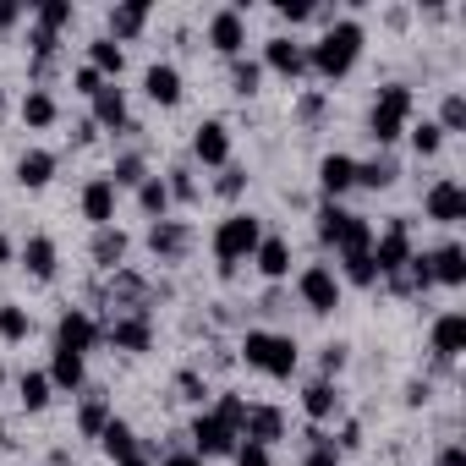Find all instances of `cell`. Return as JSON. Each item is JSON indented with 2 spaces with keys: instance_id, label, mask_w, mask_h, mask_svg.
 Segmentation results:
<instances>
[{
  "instance_id": "obj_1",
  "label": "cell",
  "mask_w": 466,
  "mask_h": 466,
  "mask_svg": "<svg viewBox=\"0 0 466 466\" xmlns=\"http://www.w3.org/2000/svg\"><path fill=\"white\" fill-rule=\"evenodd\" d=\"M357 50H362V28H357V23H335V28L319 39L313 66H319L324 77H346V72H351V61H357Z\"/></svg>"
},
{
  "instance_id": "obj_2",
  "label": "cell",
  "mask_w": 466,
  "mask_h": 466,
  "mask_svg": "<svg viewBox=\"0 0 466 466\" xmlns=\"http://www.w3.org/2000/svg\"><path fill=\"white\" fill-rule=\"evenodd\" d=\"M258 242H264V230H258L253 214H230V219L214 230V253H219L225 269H230V264H242L248 253H258Z\"/></svg>"
},
{
  "instance_id": "obj_3",
  "label": "cell",
  "mask_w": 466,
  "mask_h": 466,
  "mask_svg": "<svg viewBox=\"0 0 466 466\" xmlns=\"http://www.w3.org/2000/svg\"><path fill=\"white\" fill-rule=\"evenodd\" d=\"M242 351H248L253 368H264V373H275V379H291V373H297V340H291V335H264V329H253Z\"/></svg>"
},
{
  "instance_id": "obj_4",
  "label": "cell",
  "mask_w": 466,
  "mask_h": 466,
  "mask_svg": "<svg viewBox=\"0 0 466 466\" xmlns=\"http://www.w3.org/2000/svg\"><path fill=\"white\" fill-rule=\"evenodd\" d=\"M406 116H411V88H384L379 94V105H373V116H368V127H373V137L379 143H395L400 132H406Z\"/></svg>"
},
{
  "instance_id": "obj_5",
  "label": "cell",
  "mask_w": 466,
  "mask_h": 466,
  "mask_svg": "<svg viewBox=\"0 0 466 466\" xmlns=\"http://www.w3.org/2000/svg\"><path fill=\"white\" fill-rule=\"evenodd\" d=\"M368 258H373L379 275H400V269L411 264V230H406V219H395V225L384 230L379 248H368Z\"/></svg>"
},
{
  "instance_id": "obj_6",
  "label": "cell",
  "mask_w": 466,
  "mask_h": 466,
  "mask_svg": "<svg viewBox=\"0 0 466 466\" xmlns=\"http://www.w3.org/2000/svg\"><path fill=\"white\" fill-rule=\"evenodd\" d=\"M302 302H308L313 313H335V308H340V280H335L324 264H313V269L302 275Z\"/></svg>"
},
{
  "instance_id": "obj_7",
  "label": "cell",
  "mask_w": 466,
  "mask_h": 466,
  "mask_svg": "<svg viewBox=\"0 0 466 466\" xmlns=\"http://www.w3.org/2000/svg\"><path fill=\"white\" fill-rule=\"evenodd\" d=\"M192 444H198V455H237V428H225V422L208 411V417L192 422Z\"/></svg>"
},
{
  "instance_id": "obj_8",
  "label": "cell",
  "mask_w": 466,
  "mask_h": 466,
  "mask_svg": "<svg viewBox=\"0 0 466 466\" xmlns=\"http://www.w3.org/2000/svg\"><path fill=\"white\" fill-rule=\"evenodd\" d=\"M94 340H99V324H94L88 313H66V319L56 324V351H72V357H83Z\"/></svg>"
},
{
  "instance_id": "obj_9",
  "label": "cell",
  "mask_w": 466,
  "mask_h": 466,
  "mask_svg": "<svg viewBox=\"0 0 466 466\" xmlns=\"http://www.w3.org/2000/svg\"><path fill=\"white\" fill-rule=\"evenodd\" d=\"M105 335H110V346H121V351H148V340H154L148 313H116Z\"/></svg>"
},
{
  "instance_id": "obj_10",
  "label": "cell",
  "mask_w": 466,
  "mask_h": 466,
  "mask_svg": "<svg viewBox=\"0 0 466 466\" xmlns=\"http://www.w3.org/2000/svg\"><path fill=\"white\" fill-rule=\"evenodd\" d=\"M428 219H439V225H455V219H466V192H461L455 181H439V187H428Z\"/></svg>"
},
{
  "instance_id": "obj_11",
  "label": "cell",
  "mask_w": 466,
  "mask_h": 466,
  "mask_svg": "<svg viewBox=\"0 0 466 466\" xmlns=\"http://www.w3.org/2000/svg\"><path fill=\"white\" fill-rule=\"evenodd\" d=\"M192 148H198L203 165H225V159H230V132H225V121H203L198 137H192Z\"/></svg>"
},
{
  "instance_id": "obj_12",
  "label": "cell",
  "mask_w": 466,
  "mask_h": 466,
  "mask_svg": "<svg viewBox=\"0 0 466 466\" xmlns=\"http://www.w3.org/2000/svg\"><path fill=\"white\" fill-rule=\"evenodd\" d=\"M242 433H248V444H264V450H269V444L286 433V422H280V411H275V406H248Z\"/></svg>"
},
{
  "instance_id": "obj_13",
  "label": "cell",
  "mask_w": 466,
  "mask_h": 466,
  "mask_svg": "<svg viewBox=\"0 0 466 466\" xmlns=\"http://www.w3.org/2000/svg\"><path fill=\"white\" fill-rule=\"evenodd\" d=\"M83 214L105 230L110 219H116V187H110V176H99V181H88V192H83Z\"/></svg>"
},
{
  "instance_id": "obj_14",
  "label": "cell",
  "mask_w": 466,
  "mask_h": 466,
  "mask_svg": "<svg viewBox=\"0 0 466 466\" xmlns=\"http://www.w3.org/2000/svg\"><path fill=\"white\" fill-rule=\"evenodd\" d=\"M208 39H214V50H225V56H237V50L248 45V28H242V12H219V17L208 23Z\"/></svg>"
},
{
  "instance_id": "obj_15",
  "label": "cell",
  "mask_w": 466,
  "mask_h": 466,
  "mask_svg": "<svg viewBox=\"0 0 466 466\" xmlns=\"http://www.w3.org/2000/svg\"><path fill=\"white\" fill-rule=\"evenodd\" d=\"M187 225H176V219H159L154 230H148V248H154V258H181L187 253Z\"/></svg>"
},
{
  "instance_id": "obj_16",
  "label": "cell",
  "mask_w": 466,
  "mask_h": 466,
  "mask_svg": "<svg viewBox=\"0 0 466 466\" xmlns=\"http://www.w3.org/2000/svg\"><path fill=\"white\" fill-rule=\"evenodd\" d=\"M433 351H439V357H461V351H466V319H461V313H444V319L433 324Z\"/></svg>"
},
{
  "instance_id": "obj_17",
  "label": "cell",
  "mask_w": 466,
  "mask_h": 466,
  "mask_svg": "<svg viewBox=\"0 0 466 466\" xmlns=\"http://www.w3.org/2000/svg\"><path fill=\"white\" fill-rule=\"evenodd\" d=\"M143 88H148L154 105H176V99H181V72H176V66H148Z\"/></svg>"
},
{
  "instance_id": "obj_18",
  "label": "cell",
  "mask_w": 466,
  "mask_h": 466,
  "mask_svg": "<svg viewBox=\"0 0 466 466\" xmlns=\"http://www.w3.org/2000/svg\"><path fill=\"white\" fill-rule=\"evenodd\" d=\"M319 181H324V192H329V198H335V192H346V187H357V159L329 154V159L319 165Z\"/></svg>"
},
{
  "instance_id": "obj_19",
  "label": "cell",
  "mask_w": 466,
  "mask_h": 466,
  "mask_svg": "<svg viewBox=\"0 0 466 466\" xmlns=\"http://www.w3.org/2000/svg\"><path fill=\"white\" fill-rule=\"evenodd\" d=\"M94 127H127V94L121 88H99L94 94Z\"/></svg>"
},
{
  "instance_id": "obj_20",
  "label": "cell",
  "mask_w": 466,
  "mask_h": 466,
  "mask_svg": "<svg viewBox=\"0 0 466 466\" xmlns=\"http://www.w3.org/2000/svg\"><path fill=\"white\" fill-rule=\"evenodd\" d=\"M428 269H433L439 286H461V280H466V253H461V248H439V253L428 258Z\"/></svg>"
},
{
  "instance_id": "obj_21",
  "label": "cell",
  "mask_w": 466,
  "mask_h": 466,
  "mask_svg": "<svg viewBox=\"0 0 466 466\" xmlns=\"http://www.w3.org/2000/svg\"><path fill=\"white\" fill-rule=\"evenodd\" d=\"M253 258H258V269H264V275H269V280H280V275H286V269H291V248H286V242H280V237H264V242H258V253H253Z\"/></svg>"
},
{
  "instance_id": "obj_22",
  "label": "cell",
  "mask_w": 466,
  "mask_h": 466,
  "mask_svg": "<svg viewBox=\"0 0 466 466\" xmlns=\"http://www.w3.org/2000/svg\"><path fill=\"white\" fill-rule=\"evenodd\" d=\"M264 61L275 66V72H286V77H297L302 66H308V56L291 45V39H269V50H264Z\"/></svg>"
},
{
  "instance_id": "obj_23",
  "label": "cell",
  "mask_w": 466,
  "mask_h": 466,
  "mask_svg": "<svg viewBox=\"0 0 466 466\" xmlns=\"http://www.w3.org/2000/svg\"><path fill=\"white\" fill-rule=\"evenodd\" d=\"M99 444H105V455H110V461H132V455H137V439H132V428H127V422H105Z\"/></svg>"
},
{
  "instance_id": "obj_24",
  "label": "cell",
  "mask_w": 466,
  "mask_h": 466,
  "mask_svg": "<svg viewBox=\"0 0 466 466\" xmlns=\"http://www.w3.org/2000/svg\"><path fill=\"white\" fill-rule=\"evenodd\" d=\"M127 258V237H121V230L116 225H105L99 230V237H94V264H105V269H116Z\"/></svg>"
},
{
  "instance_id": "obj_25",
  "label": "cell",
  "mask_w": 466,
  "mask_h": 466,
  "mask_svg": "<svg viewBox=\"0 0 466 466\" xmlns=\"http://www.w3.org/2000/svg\"><path fill=\"white\" fill-rule=\"evenodd\" d=\"M50 176H56V159H50V154H39V148H34V154H23V159H17V181H23V187H45Z\"/></svg>"
},
{
  "instance_id": "obj_26",
  "label": "cell",
  "mask_w": 466,
  "mask_h": 466,
  "mask_svg": "<svg viewBox=\"0 0 466 466\" xmlns=\"http://www.w3.org/2000/svg\"><path fill=\"white\" fill-rule=\"evenodd\" d=\"M23 258H28V275H39V280L56 275V242H50V237H34V242L23 248Z\"/></svg>"
},
{
  "instance_id": "obj_27",
  "label": "cell",
  "mask_w": 466,
  "mask_h": 466,
  "mask_svg": "<svg viewBox=\"0 0 466 466\" xmlns=\"http://www.w3.org/2000/svg\"><path fill=\"white\" fill-rule=\"evenodd\" d=\"M110 308H127V313H143V280L137 275H116V286H110Z\"/></svg>"
},
{
  "instance_id": "obj_28",
  "label": "cell",
  "mask_w": 466,
  "mask_h": 466,
  "mask_svg": "<svg viewBox=\"0 0 466 466\" xmlns=\"http://www.w3.org/2000/svg\"><path fill=\"white\" fill-rule=\"evenodd\" d=\"M143 23H148V6H143V0H127V6H116V12H110V28H116V39H132Z\"/></svg>"
},
{
  "instance_id": "obj_29",
  "label": "cell",
  "mask_w": 466,
  "mask_h": 466,
  "mask_svg": "<svg viewBox=\"0 0 466 466\" xmlns=\"http://www.w3.org/2000/svg\"><path fill=\"white\" fill-rule=\"evenodd\" d=\"M335 248H340V253H368V248H373V225H368L362 214H351V219H346V230H340V242H335Z\"/></svg>"
},
{
  "instance_id": "obj_30",
  "label": "cell",
  "mask_w": 466,
  "mask_h": 466,
  "mask_svg": "<svg viewBox=\"0 0 466 466\" xmlns=\"http://www.w3.org/2000/svg\"><path fill=\"white\" fill-rule=\"evenodd\" d=\"M50 384H61V390H77V384H83V357H72V351H56Z\"/></svg>"
},
{
  "instance_id": "obj_31",
  "label": "cell",
  "mask_w": 466,
  "mask_h": 466,
  "mask_svg": "<svg viewBox=\"0 0 466 466\" xmlns=\"http://www.w3.org/2000/svg\"><path fill=\"white\" fill-rule=\"evenodd\" d=\"M23 121H28V127H50V121H56V99L34 88V94L23 99Z\"/></svg>"
},
{
  "instance_id": "obj_32",
  "label": "cell",
  "mask_w": 466,
  "mask_h": 466,
  "mask_svg": "<svg viewBox=\"0 0 466 466\" xmlns=\"http://www.w3.org/2000/svg\"><path fill=\"white\" fill-rule=\"evenodd\" d=\"M23 406L45 411L50 406V373H23Z\"/></svg>"
},
{
  "instance_id": "obj_33",
  "label": "cell",
  "mask_w": 466,
  "mask_h": 466,
  "mask_svg": "<svg viewBox=\"0 0 466 466\" xmlns=\"http://www.w3.org/2000/svg\"><path fill=\"white\" fill-rule=\"evenodd\" d=\"M302 406H308L313 422H324V417L335 411V390H329V384H308V390H302Z\"/></svg>"
},
{
  "instance_id": "obj_34",
  "label": "cell",
  "mask_w": 466,
  "mask_h": 466,
  "mask_svg": "<svg viewBox=\"0 0 466 466\" xmlns=\"http://www.w3.org/2000/svg\"><path fill=\"white\" fill-rule=\"evenodd\" d=\"M395 176H400V170H395V159H373V165H357V181H362V187H373V192H379V187H390Z\"/></svg>"
},
{
  "instance_id": "obj_35",
  "label": "cell",
  "mask_w": 466,
  "mask_h": 466,
  "mask_svg": "<svg viewBox=\"0 0 466 466\" xmlns=\"http://www.w3.org/2000/svg\"><path fill=\"white\" fill-rule=\"evenodd\" d=\"M72 23V0H45V6H39V28L45 34H61Z\"/></svg>"
},
{
  "instance_id": "obj_36",
  "label": "cell",
  "mask_w": 466,
  "mask_h": 466,
  "mask_svg": "<svg viewBox=\"0 0 466 466\" xmlns=\"http://www.w3.org/2000/svg\"><path fill=\"white\" fill-rule=\"evenodd\" d=\"M88 56H94V72H99V77H105V72H121V61H127L116 39H99V45H94Z\"/></svg>"
},
{
  "instance_id": "obj_37",
  "label": "cell",
  "mask_w": 466,
  "mask_h": 466,
  "mask_svg": "<svg viewBox=\"0 0 466 466\" xmlns=\"http://www.w3.org/2000/svg\"><path fill=\"white\" fill-rule=\"evenodd\" d=\"M143 181H148V170H143V159H137V154L116 159V176H110V187H143Z\"/></svg>"
},
{
  "instance_id": "obj_38",
  "label": "cell",
  "mask_w": 466,
  "mask_h": 466,
  "mask_svg": "<svg viewBox=\"0 0 466 466\" xmlns=\"http://www.w3.org/2000/svg\"><path fill=\"white\" fill-rule=\"evenodd\" d=\"M105 422H110V411H105V400H88V406L77 411V428H83L88 439H99V433H105Z\"/></svg>"
},
{
  "instance_id": "obj_39",
  "label": "cell",
  "mask_w": 466,
  "mask_h": 466,
  "mask_svg": "<svg viewBox=\"0 0 466 466\" xmlns=\"http://www.w3.org/2000/svg\"><path fill=\"white\" fill-rule=\"evenodd\" d=\"M346 219H351V214H346V208H335V203H329V208L319 214V237H324L329 248L340 242V230H346Z\"/></svg>"
},
{
  "instance_id": "obj_40",
  "label": "cell",
  "mask_w": 466,
  "mask_h": 466,
  "mask_svg": "<svg viewBox=\"0 0 466 466\" xmlns=\"http://www.w3.org/2000/svg\"><path fill=\"white\" fill-rule=\"evenodd\" d=\"M214 417H219V422H225V428H237V433H242V422H248V400H242V395H225V400H219V411H214Z\"/></svg>"
},
{
  "instance_id": "obj_41",
  "label": "cell",
  "mask_w": 466,
  "mask_h": 466,
  "mask_svg": "<svg viewBox=\"0 0 466 466\" xmlns=\"http://www.w3.org/2000/svg\"><path fill=\"white\" fill-rule=\"evenodd\" d=\"M346 280H357V286H373V280H379L373 258H368V253H346Z\"/></svg>"
},
{
  "instance_id": "obj_42",
  "label": "cell",
  "mask_w": 466,
  "mask_h": 466,
  "mask_svg": "<svg viewBox=\"0 0 466 466\" xmlns=\"http://www.w3.org/2000/svg\"><path fill=\"white\" fill-rule=\"evenodd\" d=\"M137 198H143V208H148V214H165V203H170V192H165V181H154V176H148V181L137 187Z\"/></svg>"
},
{
  "instance_id": "obj_43",
  "label": "cell",
  "mask_w": 466,
  "mask_h": 466,
  "mask_svg": "<svg viewBox=\"0 0 466 466\" xmlns=\"http://www.w3.org/2000/svg\"><path fill=\"white\" fill-rule=\"evenodd\" d=\"M0 335H6V340H23V335H28V313H23V308H0Z\"/></svg>"
},
{
  "instance_id": "obj_44",
  "label": "cell",
  "mask_w": 466,
  "mask_h": 466,
  "mask_svg": "<svg viewBox=\"0 0 466 466\" xmlns=\"http://www.w3.org/2000/svg\"><path fill=\"white\" fill-rule=\"evenodd\" d=\"M461 127H466V99L450 94V99H444V127H439V132H461Z\"/></svg>"
},
{
  "instance_id": "obj_45",
  "label": "cell",
  "mask_w": 466,
  "mask_h": 466,
  "mask_svg": "<svg viewBox=\"0 0 466 466\" xmlns=\"http://www.w3.org/2000/svg\"><path fill=\"white\" fill-rule=\"evenodd\" d=\"M302 466H340V455H335V444H329L324 433H313V455H308Z\"/></svg>"
},
{
  "instance_id": "obj_46",
  "label": "cell",
  "mask_w": 466,
  "mask_h": 466,
  "mask_svg": "<svg viewBox=\"0 0 466 466\" xmlns=\"http://www.w3.org/2000/svg\"><path fill=\"white\" fill-rule=\"evenodd\" d=\"M411 143H417V154H439V143H444V132H439V127H428V121H422V127H417V132H411Z\"/></svg>"
},
{
  "instance_id": "obj_47",
  "label": "cell",
  "mask_w": 466,
  "mask_h": 466,
  "mask_svg": "<svg viewBox=\"0 0 466 466\" xmlns=\"http://www.w3.org/2000/svg\"><path fill=\"white\" fill-rule=\"evenodd\" d=\"M230 83H237V94H253V88H258V66H253V61H237Z\"/></svg>"
},
{
  "instance_id": "obj_48",
  "label": "cell",
  "mask_w": 466,
  "mask_h": 466,
  "mask_svg": "<svg viewBox=\"0 0 466 466\" xmlns=\"http://www.w3.org/2000/svg\"><path fill=\"white\" fill-rule=\"evenodd\" d=\"M280 17L286 23H308L313 17V0H280Z\"/></svg>"
},
{
  "instance_id": "obj_49",
  "label": "cell",
  "mask_w": 466,
  "mask_h": 466,
  "mask_svg": "<svg viewBox=\"0 0 466 466\" xmlns=\"http://www.w3.org/2000/svg\"><path fill=\"white\" fill-rule=\"evenodd\" d=\"M237 466H269V450L264 444H242L237 450Z\"/></svg>"
},
{
  "instance_id": "obj_50",
  "label": "cell",
  "mask_w": 466,
  "mask_h": 466,
  "mask_svg": "<svg viewBox=\"0 0 466 466\" xmlns=\"http://www.w3.org/2000/svg\"><path fill=\"white\" fill-rule=\"evenodd\" d=\"M242 187H248V170H225L219 176V198H237Z\"/></svg>"
},
{
  "instance_id": "obj_51",
  "label": "cell",
  "mask_w": 466,
  "mask_h": 466,
  "mask_svg": "<svg viewBox=\"0 0 466 466\" xmlns=\"http://www.w3.org/2000/svg\"><path fill=\"white\" fill-rule=\"evenodd\" d=\"M165 192H170V198H192L198 187H192V176H187V170H170V187H165Z\"/></svg>"
},
{
  "instance_id": "obj_52",
  "label": "cell",
  "mask_w": 466,
  "mask_h": 466,
  "mask_svg": "<svg viewBox=\"0 0 466 466\" xmlns=\"http://www.w3.org/2000/svg\"><path fill=\"white\" fill-rule=\"evenodd\" d=\"M99 88H105V77H99L94 66H83V72H77V94H99Z\"/></svg>"
},
{
  "instance_id": "obj_53",
  "label": "cell",
  "mask_w": 466,
  "mask_h": 466,
  "mask_svg": "<svg viewBox=\"0 0 466 466\" xmlns=\"http://www.w3.org/2000/svg\"><path fill=\"white\" fill-rule=\"evenodd\" d=\"M176 384H181V395H187V400H203V379H198V373H181Z\"/></svg>"
},
{
  "instance_id": "obj_54",
  "label": "cell",
  "mask_w": 466,
  "mask_h": 466,
  "mask_svg": "<svg viewBox=\"0 0 466 466\" xmlns=\"http://www.w3.org/2000/svg\"><path fill=\"white\" fill-rule=\"evenodd\" d=\"M340 368H346V346H329L324 351V373H340Z\"/></svg>"
},
{
  "instance_id": "obj_55",
  "label": "cell",
  "mask_w": 466,
  "mask_h": 466,
  "mask_svg": "<svg viewBox=\"0 0 466 466\" xmlns=\"http://www.w3.org/2000/svg\"><path fill=\"white\" fill-rule=\"evenodd\" d=\"M302 116H308V121H319V116H324V99H319V94H308V99H302Z\"/></svg>"
},
{
  "instance_id": "obj_56",
  "label": "cell",
  "mask_w": 466,
  "mask_h": 466,
  "mask_svg": "<svg viewBox=\"0 0 466 466\" xmlns=\"http://www.w3.org/2000/svg\"><path fill=\"white\" fill-rule=\"evenodd\" d=\"M439 466H466V450H461V444H450V450L439 455Z\"/></svg>"
},
{
  "instance_id": "obj_57",
  "label": "cell",
  "mask_w": 466,
  "mask_h": 466,
  "mask_svg": "<svg viewBox=\"0 0 466 466\" xmlns=\"http://www.w3.org/2000/svg\"><path fill=\"white\" fill-rule=\"evenodd\" d=\"M165 466H203V455H170Z\"/></svg>"
},
{
  "instance_id": "obj_58",
  "label": "cell",
  "mask_w": 466,
  "mask_h": 466,
  "mask_svg": "<svg viewBox=\"0 0 466 466\" xmlns=\"http://www.w3.org/2000/svg\"><path fill=\"white\" fill-rule=\"evenodd\" d=\"M17 12H23V6H0V28H12V23H17Z\"/></svg>"
},
{
  "instance_id": "obj_59",
  "label": "cell",
  "mask_w": 466,
  "mask_h": 466,
  "mask_svg": "<svg viewBox=\"0 0 466 466\" xmlns=\"http://www.w3.org/2000/svg\"><path fill=\"white\" fill-rule=\"evenodd\" d=\"M6 258H12V248H6V237H0V264H6Z\"/></svg>"
},
{
  "instance_id": "obj_60",
  "label": "cell",
  "mask_w": 466,
  "mask_h": 466,
  "mask_svg": "<svg viewBox=\"0 0 466 466\" xmlns=\"http://www.w3.org/2000/svg\"><path fill=\"white\" fill-rule=\"evenodd\" d=\"M121 466H148V461H143V455H132V461H121Z\"/></svg>"
},
{
  "instance_id": "obj_61",
  "label": "cell",
  "mask_w": 466,
  "mask_h": 466,
  "mask_svg": "<svg viewBox=\"0 0 466 466\" xmlns=\"http://www.w3.org/2000/svg\"><path fill=\"white\" fill-rule=\"evenodd\" d=\"M0 444H6V422H0Z\"/></svg>"
},
{
  "instance_id": "obj_62",
  "label": "cell",
  "mask_w": 466,
  "mask_h": 466,
  "mask_svg": "<svg viewBox=\"0 0 466 466\" xmlns=\"http://www.w3.org/2000/svg\"><path fill=\"white\" fill-rule=\"evenodd\" d=\"M0 379H6V373H0Z\"/></svg>"
}]
</instances>
